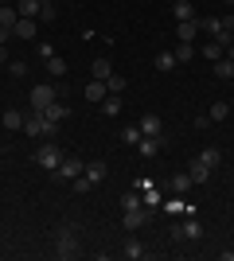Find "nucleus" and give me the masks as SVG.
<instances>
[{"label":"nucleus","mask_w":234,"mask_h":261,"mask_svg":"<svg viewBox=\"0 0 234 261\" xmlns=\"http://www.w3.org/2000/svg\"><path fill=\"white\" fill-rule=\"evenodd\" d=\"M82 253V230L74 226V222H63V226H55V257L70 261Z\"/></svg>","instance_id":"obj_1"},{"label":"nucleus","mask_w":234,"mask_h":261,"mask_svg":"<svg viewBox=\"0 0 234 261\" xmlns=\"http://www.w3.org/2000/svg\"><path fill=\"white\" fill-rule=\"evenodd\" d=\"M55 129L59 125H51L39 109H32V113L23 117V137H55Z\"/></svg>","instance_id":"obj_2"},{"label":"nucleus","mask_w":234,"mask_h":261,"mask_svg":"<svg viewBox=\"0 0 234 261\" xmlns=\"http://www.w3.org/2000/svg\"><path fill=\"white\" fill-rule=\"evenodd\" d=\"M39 168H47V172H59V164H63V152H59L51 141H43L39 148H35V156H32Z\"/></svg>","instance_id":"obj_3"},{"label":"nucleus","mask_w":234,"mask_h":261,"mask_svg":"<svg viewBox=\"0 0 234 261\" xmlns=\"http://www.w3.org/2000/svg\"><path fill=\"white\" fill-rule=\"evenodd\" d=\"M172 238H176V242H199L203 238V222H199V218H184V222L172 226Z\"/></svg>","instance_id":"obj_4"},{"label":"nucleus","mask_w":234,"mask_h":261,"mask_svg":"<svg viewBox=\"0 0 234 261\" xmlns=\"http://www.w3.org/2000/svg\"><path fill=\"white\" fill-rule=\"evenodd\" d=\"M59 94H63V90H55V86H47V82H43V86H35L32 94H28V106H32V109H47L51 101H59Z\"/></svg>","instance_id":"obj_5"},{"label":"nucleus","mask_w":234,"mask_h":261,"mask_svg":"<svg viewBox=\"0 0 234 261\" xmlns=\"http://www.w3.org/2000/svg\"><path fill=\"white\" fill-rule=\"evenodd\" d=\"M133 187H137V191H141V203H145L148 211H152V207H160V203H164V195H160V187H156L152 179H145V175H141V179H137Z\"/></svg>","instance_id":"obj_6"},{"label":"nucleus","mask_w":234,"mask_h":261,"mask_svg":"<svg viewBox=\"0 0 234 261\" xmlns=\"http://www.w3.org/2000/svg\"><path fill=\"white\" fill-rule=\"evenodd\" d=\"M86 172V160H78V156H63V164H59V179H67V184H74L78 175Z\"/></svg>","instance_id":"obj_7"},{"label":"nucleus","mask_w":234,"mask_h":261,"mask_svg":"<svg viewBox=\"0 0 234 261\" xmlns=\"http://www.w3.org/2000/svg\"><path fill=\"white\" fill-rule=\"evenodd\" d=\"M168 148V133H160V137H141L137 141V156H160Z\"/></svg>","instance_id":"obj_8"},{"label":"nucleus","mask_w":234,"mask_h":261,"mask_svg":"<svg viewBox=\"0 0 234 261\" xmlns=\"http://www.w3.org/2000/svg\"><path fill=\"white\" fill-rule=\"evenodd\" d=\"M148 222V207H133V211H121V226L129 230V234H137V230Z\"/></svg>","instance_id":"obj_9"},{"label":"nucleus","mask_w":234,"mask_h":261,"mask_svg":"<svg viewBox=\"0 0 234 261\" xmlns=\"http://www.w3.org/2000/svg\"><path fill=\"white\" fill-rule=\"evenodd\" d=\"M121 257H129V261H141V257H148V246L137 234H129V238L121 242Z\"/></svg>","instance_id":"obj_10"},{"label":"nucleus","mask_w":234,"mask_h":261,"mask_svg":"<svg viewBox=\"0 0 234 261\" xmlns=\"http://www.w3.org/2000/svg\"><path fill=\"white\" fill-rule=\"evenodd\" d=\"M12 35H16V39H39V20H28V16H20V20H16V28H12Z\"/></svg>","instance_id":"obj_11"},{"label":"nucleus","mask_w":234,"mask_h":261,"mask_svg":"<svg viewBox=\"0 0 234 261\" xmlns=\"http://www.w3.org/2000/svg\"><path fill=\"white\" fill-rule=\"evenodd\" d=\"M82 175H86L90 184L98 187L101 179H106V175H110V168H106V160H90V164H86V172H82Z\"/></svg>","instance_id":"obj_12"},{"label":"nucleus","mask_w":234,"mask_h":261,"mask_svg":"<svg viewBox=\"0 0 234 261\" xmlns=\"http://www.w3.org/2000/svg\"><path fill=\"white\" fill-rule=\"evenodd\" d=\"M137 125H141V133H145V137H160V133H164V121L156 117V113H145Z\"/></svg>","instance_id":"obj_13"},{"label":"nucleus","mask_w":234,"mask_h":261,"mask_svg":"<svg viewBox=\"0 0 234 261\" xmlns=\"http://www.w3.org/2000/svg\"><path fill=\"white\" fill-rule=\"evenodd\" d=\"M172 16H176V23H184V20H199L191 0H176V4H172Z\"/></svg>","instance_id":"obj_14"},{"label":"nucleus","mask_w":234,"mask_h":261,"mask_svg":"<svg viewBox=\"0 0 234 261\" xmlns=\"http://www.w3.org/2000/svg\"><path fill=\"white\" fill-rule=\"evenodd\" d=\"M39 113H43V117L51 121V125H59V121H63V117L70 113V106H67V101H51V106H47V109H39Z\"/></svg>","instance_id":"obj_15"},{"label":"nucleus","mask_w":234,"mask_h":261,"mask_svg":"<svg viewBox=\"0 0 234 261\" xmlns=\"http://www.w3.org/2000/svg\"><path fill=\"white\" fill-rule=\"evenodd\" d=\"M106 98H110V90H106V82H98V78H90V82H86V101H98V106H101Z\"/></svg>","instance_id":"obj_16"},{"label":"nucleus","mask_w":234,"mask_h":261,"mask_svg":"<svg viewBox=\"0 0 234 261\" xmlns=\"http://www.w3.org/2000/svg\"><path fill=\"white\" fill-rule=\"evenodd\" d=\"M176 35H179V43H191V39L199 35V20H184V23H176Z\"/></svg>","instance_id":"obj_17"},{"label":"nucleus","mask_w":234,"mask_h":261,"mask_svg":"<svg viewBox=\"0 0 234 261\" xmlns=\"http://www.w3.org/2000/svg\"><path fill=\"white\" fill-rule=\"evenodd\" d=\"M0 125H4L8 133H20V129H23V113H20V109H4V117H0Z\"/></svg>","instance_id":"obj_18"},{"label":"nucleus","mask_w":234,"mask_h":261,"mask_svg":"<svg viewBox=\"0 0 234 261\" xmlns=\"http://www.w3.org/2000/svg\"><path fill=\"white\" fill-rule=\"evenodd\" d=\"M215 78H223V82H230V78H234V59H226V55H223V59H215Z\"/></svg>","instance_id":"obj_19"},{"label":"nucleus","mask_w":234,"mask_h":261,"mask_svg":"<svg viewBox=\"0 0 234 261\" xmlns=\"http://www.w3.org/2000/svg\"><path fill=\"white\" fill-rule=\"evenodd\" d=\"M188 175H191V184H207V179H211V168H207V164H199V160H191V168H188Z\"/></svg>","instance_id":"obj_20"},{"label":"nucleus","mask_w":234,"mask_h":261,"mask_svg":"<svg viewBox=\"0 0 234 261\" xmlns=\"http://www.w3.org/2000/svg\"><path fill=\"white\" fill-rule=\"evenodd\" d=\"M90 74L98 78V82H106V78L113 74V63L110 59H94V63H90Z\"/></svg>","instance_id":"obj_21"},{"label":"nucleus","mask_w":234,"mask_h":261,"mask_svg":"<svg viewBox=\"0 0 234 261\" xmlns=\"http://www.w3.org/2000/svg\"><path fill=\"white\" fill-rule=\"evenodd\" d=\"M152 66H156V70H164V74H168V70H176V51H160V55H156V59H152Z\"/></svg>","instance_id":"obj_22"},{"label":"nucleus","mask_w":234,"mask_h":261,"mask_svg":"<svg viewBox=\"0 0 234 261\" xmlns=\"http://www.w3.org/2000/svg\"><path fill=\"white\" fill-rule=\"evenodd\" d=\"M195 160H199V164H207V168H211V172H215V168L223 164V152H219V148H203V152L195 156Z\"/></svg>","instance_id":"obj_23"},{"label":"nucleus","mask_w":234,"mask_h":261,"mask_svg":"<svg viewBox=\"0 0 234 261\" xmlns=\"http://www.w3.org/2000/svg\"><path fill=\"white\" fill-rule=\"evenodd\" d=\"M16 12L28 20H39V0H16Z\"/></svg>","instance_id":"obj_24"},{"label":"nucleus","mask_w":234,"mask_h":261,"mask_svg":"<svg viewBox=\"0 0 234 261\" xmlns=\"http://www.w3.org/2000/svg\"><path fill=\"white\" fill-rule=\"evenodd\" d=\"M59 16V4L55 0H39V23H51Z\"/></svg>","instance_id":"obj_25"},{"label":"nucleus","mask_w":234,"mask_h":261,"mask_svg":"<svg viewBox=\"0 0 234 261\" xmlns=\"http://www.w3.org/2000/svg\"><path fill=\"white\" fill-rule=\"evenodd\" d=\"M47 74L51 78H67V63H63L59 55H51V59H47Z\"/></svg>","instance_id":"obj_26"},{"label":"nucleus","mask_w":234,"mask_h":261,"mask_svg":"<svg viewBox=\"0 0 234 261\" xmlns=\"http://www.w3.org/2000/svg\"><path fill=\"white\" fill-rule=\"evenodd\" d=\"M101 113H106V117H117V113H121V94H110V98L101 101Z\"/></svg>","instance_id":"obj_27"},{"label":"nucleus","mask_w":234,"mask_h":261,"mask_svg":"<svg viewBox=\"0 0 234 261\" xmlns=\"http://www.w3.org/2000/svg\"><path fill=\"white\" fill-rule=\"evenodd\" d=\"M16 20H20V12L12 8V4H4V8H0V28H8V32H12V28H16Z\"/></svg>","instance_id":"obj_28"},{"label":"nucleus","mask_w":234,"mask_h":261,"mask_svg":"<svg viewBox=\"0 0 234 261\" xmlns=\"http://www.w3.org/2000/svg\"><path fill=\"white\" fill-rule=\"evenodd\" d=\"M141 137H145V133H141V125H125V129H121V141L129 144V148H137V141H141Z\"/></svg>","instance_id":"obj_29"},{"label":"nucleus","mask_w":234,"mask_h":261,"mask_svg":"<svg viewBox=\"0 0 234 261\" xmlns=\"http://www.w3.org/2000/svg\"><path fill=\"white\" fill-rule=\"evenodd\" d=\"M223 55H226V47L219 43V39H211V43L203 47V59H207V63H215V59H223Z\"/></svg>","instance_id":"obj_30"},{"label":"nucleus","mask_w":234,"mask_h":261,"mask_svg":"<svg viewBox=\"0 0 234 261\" xmlns=\"http://www.w3.org/2000/svg\"><path fill=\"white\" fill-rule=\"evenodd\" d=\"M133 207H145V203H141V191H125L121 195V211H133Z\"/></svg>","instance_id":"obj_31"},{"label":"nucleus","mask_w":234,"mask_h":261,"mask_svg":"<svg viewBox=\"0 0 234 261\" xmlns=\"http://www.w3.org/2000/svg\"><path fill=\"white\" fill-rule=\"evenodd\" d=\"M207 117H211V121H226V117H230V106H226V101H215Z\"/></svg>","instance_id":"obj_32"},{"label":"nucleus","mask_w":234,"mask_h":261,"mask_svg":"<svg viewBox=\"0 0 234 261\" xmlns=\"http://www.w3.org/2000/svg\"><path fill=\"white\" fill-rule=\"evenodd\" d=\"M191 59H195V47H191V43H179L176 47V63H191Z\"/></svg>","instance_id":"obj_33"},{"label":"nucleus","mask_w":234,"mask_h":261,"mask_svg":"<svg viewBox=\"0 0 234 261\" xmlns=\"http://www.w3.org/2000/svg\"><path fill=\"white\" fill-rule=\"evenodd\" d=\"M184 187H191V175H188V172H176V175H172V191L179 195Z\"/></svg>","instance_id":"obj_34"},{"label":"nucleus","mask_w":234,"mask_h":261,"mask_svg":"<svg viewBox=\"0 0 234 261\" xmlns=\"http://www.w3.org/2000/svg\"><path fill=\"white\" fill-rule=\"evenodd\" d=\"M8 74H12V78H28V63H23V59H16V63H12V59H8Z\"/></svg>","instance_id":"obj_35"},{"label":"nucleus","mask_w":234,"mask_h":261,"mask_svg":"<svg viewBox=\"0 0 234 261\" xmlns=\"http://www.w3.org/2000/svg\"><path fill=\"white\" fill-rule=\"evenodd\" d=\"M106 90H110V94H121V90H125V78L121 74H110V78H106Z\"/></svg>","instance_id":"obj_36"},{"label":"nucleus","mask_w":234,"mask_h":261,"mask_svg":"<svg viewBox=\"0 0 234 261\" xmlns=\"http://www.w3.org/2000/svg\"><path fill=\"white\" fill-rule=\"evenodd\" d=\"M35 55H39V59H51V55H55V47L47 43V39H35Z\"/></svg>","instance_id":"obj_37"},{"label":"nucleus","mask_w":234,"mask_h":261,"mask_svg":"<svg viewBox=\"0 0 234 261\" xmlns=\"http://www.w3.org/2000/svg\"><path fill=\"white\" fill-rule=\"evenodd\" d=\"M74 191H82V195H86V191H94V184H90L86 175H78V179H74Z\"/></svg>","instance_id":"obj_38"},{"label":"nucleus","mask_w":234,"mask_h":261,"mask_svg":"<svg viewBox=\"0 0 234 261\" xmlns=\"http://www.w3.org/2000/svg\"><path fill=\"white\" fill-rule=\"evenodd\" d=\"M191 125H195V129H211V117H207V113H199V117L191 121Z\"/></svg>","instance_id":"obj_39"},{"label":"nucleus","mask_w":234,"mask_h":261,"mask_svg":"<svg viewBox=\"0 0 234 261\" xmlns=\"http://www.w3.org/2000/svg\"><path fill=\"white\" fill-rule=\"evenodd\" d=\"M8 39H12V32H8V28H0V47H8Z\"/></svg>","instance_id":"obj_40"},{"label":"nucleus","mask_w":234,"mask_h":261,"mask_svg":"<svg viewBox=\"0 0 234 261\" xmlns=\"http://www.w3.org/2000/svg\"><path fill=\"white\" fill-rule=\"evenodd\" d=\"M0 63H8V47H0Z\"/></svg>","instance_id":"obj_41"},{"label":"nucleus","mask_w":234,"mask_h":261,"mask_svg":"<svg viewBox=\"0 0 234 261\" xmlns=\"http://www.w3.org/2000/svg\"><path fill=\"white\" fill-rule=\"evenodd\" d=\"M226 59H234V43H230V47H226Z\"/></svg>","instance_id":"obj_42"},{"label":"nucleus","mask_w":234,"mask_h":261,"mask_svg":"<svg viewBox=\"0 0 234 261\" xmlns=\"http://www.w3.org/2000/svg\"><path fill=\"white\" fill-rule=\"evenodd\" d=\"M226 4H230V12H234V0H226Z\"/></svg>","instance_id":"obj_43"},{"label":"nucleus","mask_w":234,"mask_h":261,"mask_svg":"<svg viewBox=\"0 0 234 261\" xmlns=\"http://www.w3.org/2000/svg\"><path fill=\"white\" fill-rule=\"evenodd\" d=\"M0 4H12V0H0Z\"/></svg>","instance_id":"obj_44"}]
</instances>
